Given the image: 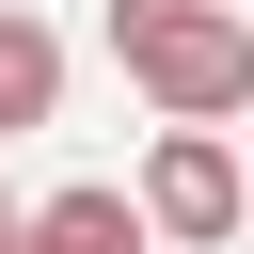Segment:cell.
<instances>
[{
  "mask_svg": "<svg viewBox=\"0 0 254 254\" xmlns=\"http://www.w3.org/2000/svg\"><path fill=\"white\" fill-rule=\"evenodd\" d=\"M111 48L175 127H222L254 95V0H111Z\"/></svg>",
  "mask_w": 254,
  "mask_h": 254,
  "instance_id": "6da1fadb",
  "label": "cell"
},
{
  "mask_svg": "<svg viewBox=\"0 0 254 254\" xmlns=\"http://www.w3.org/2000/svg\"><path fill=\"white\" fill-rule=\"evenodd\" d=\"M143 222H159V238H238V143H222V127H159Z\"/></svg>",
  "mask_w": 254,
  "mask_h": 254,
  "instance_id": "7a4b0ae2",
  "label": "cell"
},
{
  "mask_svg": "<svg viewBox=\"0 0 254 254\" xmlns=\"http://www.w3.org/2000/svg\"><path fill=\"white\" fill-rule=\"evenodd\" d=\"M159 222H143V190H48L32 222H16V254H143Z\"/></svg>",
  "mask_w": 254,
  "mask_h": 254,
  "instance_id": "3957f363",
  "label": "cell"
},
{
  "mask_svg": "<svg viewBox=\"0 0 254 254\" xmlns=\"http://www.w3.org/2000/svg\"><path fill=\"white\" fill-rule=\"evenodd\" d=\"M48 111H64V32H48V16H16V0H0V143H32V127H48Z\"/></svg>",
  "mask_w": 254,
  "mask_h": 254,
  "instance_id": "277c9868",
  "label": "cell"
},
{
  "mask_svg": "<svg viewBox=\"0 0 254 254\" xmlns=\"http://www.w3.org/2000/svg\"><path fill=\"white\" fill-rule=\"evenodd\" d=\"M16 222H32V206H16V190H0V254H16Z\"/></svg>",
  "mask_w": 254,
  "mask_h": 254,
  "instance_id": "5b68a950",
  "label": "cell"
}]
</instances>
